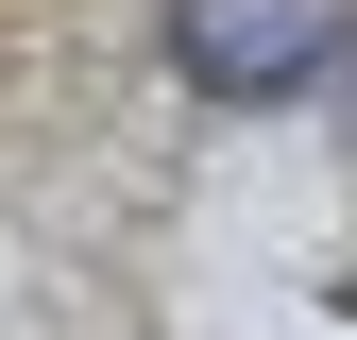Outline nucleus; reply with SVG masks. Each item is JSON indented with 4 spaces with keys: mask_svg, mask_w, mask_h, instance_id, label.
<instances>
[{
    "mask_svg": "<svg viewBox=\"0 0 357 340\" xmlns=\"http://www.w3.org/2000/svg\"><path fill=\"white\" fill-rule=\"evenodd\" d=\"M170 52L221 102H289V85H324L357 52V0H170Z\"/></svg>",
    "mask_w": 357,
    "mask_h": 340,
    "instance_id": "f257e3e1",
    "label": "nucleus"
}]
</instances>
